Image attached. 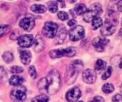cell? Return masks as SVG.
Here are the masks:
<instances>
[{"label":"cell","instance_id":"cell-1","mask_svg":"<svg viewBox=\"0 0 122 102\" xmlns=\"http://www.w3.org/2000/svg\"><path fill=\"white\" fill-rule=\"evenodd\" d=\"M37 87L39 89L46 91L49 94L56 93L61 87V78L59 71L56 70L50 71L46 77H44L39 81Z\"/></svg>","mask_w":122,"mask_h":102},{"label":"cell","instance_id":"cell-2","mask_svg":"<svg viewBox=\"0 0 122 102\" xmlns=\"http://www.w3.org/2000/svg\"><path fill=\"white\" fill-rule=\"evenodd\" d=\"M118 24V15L114 10H109L107 16L106 20L102 26L101 33L103 35L107 36L112 35L115 31L116 27Z\"/></svg>","mask_w":122,"mask_h":102},{"label":"cell","instance_id":"cell-3","mask_svg":"<svg viewBox=\"0 0 122 102\" xmlns=\"http://www.w3.org/2000/svg\"><path fill=\"white\" fill-rule=\"evenodd\" d=\"M83 63L80 60H74L71 62L66 68L65 82L66 84H72L75 82L79 73L82 70Z\"/></svg>","mask_w":122,"mask_h":102},{"label":"cell","instance_id":"cell-4","mask_svg":"<svg viewBox=\"0 0 122 102\" xmlns=\"http://www.w3.org/2000/svg\"><path fill=\"white\" fill-rule=\"evenodd\" d=\"M102 13V7L99 3H94L91 5L89 10L84 14L83 19L87 22L90 23L96 16H99Z\"/></svg>","mask_w":122,"mask_h":102},{"label":"cell","instance_id":"cell-5","mask_svg":"<svg viewBox=\"0 0 122 102\" xmlns=\"http://www.w3.org/2000/svg\"><path fill=\"white\" fill-rule=\"evenodd\" d=\"M76 54V49L74 47L67 48H59L50 51L49 55L51 58H59L64 56L71 58Z\"/></svg>","mask_w":122,"mask_h":102},{"label":"cell","instance_id":"cell-6","mask_svg":"<svg viewBox=\"0 0 122 102\" xmlns=\"http://www.w3.org/2000/svg\"><path fill=\"white\" fill-rule=\"evenodd\" d=\"M10 97L14 102H24L26 98V88L21 85L16 87L11 91Z\"/></svg>","mask_w":122,"mask_h":102},{"label":"cell","instance_id":"cell-7","mask_svg":"<svg viewBox=\"0 0 122 102\" xmlns=\"http://www.w3.org/2000/svg\"><path fill=\"white\" fill-rule=\"evenodd\" d=\"M42 32L43 34L47 38H54L58 32V25L56 23L48 21L45 23L42 29Z\"/></svg>","mask_w":122,"mask_h":102},{"label":"cell","instance_id":"cell-8","mask_svg":"<svg viewBox=\"0 0 122 102\" xmlns=\"http://www.w3.org/2000/svg\"><path fill=\"white\" fill-rule=\"evenodd\" d=\"M84 28L81 26H76L69 32V38L72 41H77L81 40L84 37Z\"/></svg>","mask_w":122,"mask_h":102},{"label":"cell","instance_id":"cell-9","mask_svg":"<svg viewBox=\"0 0 122 102\" xmlns=\"http://www.w3.org/2000/svg\"><path fill=\"white\" fill-rule=\"evenodd\" d=\"M19 26L26 31H30L35 26V18L32 15L24 17L19 22Z\"/></svg>","mask_w":122,"mask_h":102},{"label":"cell","instance_id":"cell-10","mask_svg":"<svg viewBox=\"0 0 122 102\" xmlns=\"http://www.w3.org/2000/svg\"><path fill=\"white\" fill-rule=\"evenodd\" d=\"M109 40L105 38L97 37L92 41V45L98 52H102L104 50L107 45L109 43Z\"/></svg>","mask_w":122,"mask_h":102},{"label":"cell","instance_id":"cell-11","mask_svg":"<svg viewBox=\"0 0 122 102\" xmlns=\"http://www.w3.org/2000/svg\"><path fill=\"white\" fill-rule=\"evenodd\" d=\"M81 96V92L78 87H74L66 94V99L69 102H76Z\"/></svg>","mask_w":122,"mask_h":102},{"label":"cell","instance_id":"cell-12","mask_svg":"<svg viewBox=\"0 0 122 102\" xmlns=\"http://www.w3.org/2000/svg\"><path fill=\"white\" fill-rule=\"evenodd\" d=\"M34 38L32 35L26 34L21 35L18 39V44L21 48H29L34 43Z\"/></svg>","mask_w":122,"mask_h":102},{"label":"cell","instance_id":"cell-13","mask_svg":"<svg viewBox=\"0 0 122 102\" xmlns=\"http://www.w3.org/2000/svg\"><path fill=\"white\" fill-rule=\"evenodd\" d=\"M82 78L84 82L87 84H93L97 80V74L93 70L87 69L84 71Z\"/></svg>","mask_w":122,"mask_h":102},{"label":"cell","instance_id":"cell-14","mask_svg":"<svg viewBox=\"0 0 122 102\" xmlns=\"http://www.w3.org/2000/svg\"><path fill=\"white\" fill-rule=\"evenodd\" d=\"M33 45H34V50L36 53H39V52L43 51V50L44 48V40L41 36L37 35L35 37Z\"/></svg>","mask_w":122,"mask_h":102},{"label":"cell","instance_id":"cell-15","mask_svg":"<svg viewBox=\"0 0 122 102\" xmlns=\"http://www.w3.org/2000/svg\"><path fill=\"white\" fill-rule=\"evenodd\" d=\"M66 36V30L64 27H61L57 32L56 35V38L54 40V43L56 44H60L64 42Z\"/></svg>","mask_w":122,"mask_h":102},{"label":"cell","instance_id":"cell-16","mask_svg":"<svg viewBox=\"0 0 122 102\" xmlns=\"http://www.w3.org/2000/svg\"><path fill=\"white\" fill-rule=\"evenodd\" d=\"M20 59L21 62L27 65L30 63L31 60V53L28 50H21L20 51Z\"/></svg>","mask_w":122,"mask_h":102},{"label":"cell","instance_id":"cell-17","mask_svg":"<svg viewBox=\"0 0 122 102\" xmlns=\"http://www.w3.org/2000/svg\"><path fill=\"white\" fill-rule=\"evenodd\" d=\"M24 82V78H22L21 77L17 76V75H14V76H12V77L10 78V80H9V84H10L11 85L15 86V87H17V86L21 85Z\"/></svg>","mask_w":122,"mask_h":102},{"label":"cell","instance_id":"cell-18","mask_svg":"<svg viewBox=\"0 0 122 102\" xmlns=\"http://www.w3.org/2000/svg\"><path fill=\"white\" fill-rule=\"evenodd\" d=\"M31 10L36 13H43L46 11V8L41 4H34L31 6Z\"/></svg>","mask_w":122,"mask_h":102},{"label":"cell","instance_id":"cell-19","mask_svg":"<svg viewBox=\"0 0 122 102\" xmlns=\"http://www.w3.org/2000/svg\"><path fill=\"white\" fill-rule=\"evenodd\" d=\"M74 11L77 15H81V14H84L87 11V9L85 4H79L75 6Z\"/></svg>","mask_w":122,"mask_h":102},{"label":"cell","instance_id":"cell-20","mask_svg":"<svg viewBox=\"0 0 122 102\" xmlns=\"http://www.w3.org/2000/svg\"><path fill=\"white\" fill-rule=\"evenodd\" d=\"M92 23V28H93L94 30H97L99 27H102L103 26V24H104L102 19L99 16H96L93 19Z\"/></svg>","mask_w":122,"mask_h":102},{"label":"cell","instance_id":"cell-21","mask_svg":"<svg viewBox=\"0 0 122 102\" xmlns=\"http://www.w3.org/2000/svg\"><path fill=\"white\" fill-rule=\"evenodd\" d=\"M106 66H107V64L106 62L102 60H98L95 64V70L97 71V72H101L102 70H104L105 68H106Z\"/></svg>","mask_w":122,"mask_h":102},{"label":"cell","instance_id":"cell-22","mask_svg":"<svg viewBox=\"0 0 122 102\" xmlns=\"http://www.w3.org/2000/svg\"><path fill=\"white\" fill-rule=\"evenodd\" d=\"M102 91L105 93V94H110L112 92H113L114 91V87L113 84H109V83H107L105 84L103 87H102Z\"/></svg>","mask_w":122,"mask_h":102},{"label":"cell","instance_id":"cell-23","mask_svg":"<svg viewBox=\"0 0 122 102\" xmlns=\"http://www.w3.org/2000/svg\"><path fill=\"white\" fill-rule=\"evenodd\" d=\"M49 102V97L44 94L39 95L34 99H32L31 102Z\"/></svg>","mask_w":122,"mask_h":102},{"label":"cell","instance_id":"cell-24","mask_svg":"<svg viewBox=\"0 0 122 102\" xmlns=\"http://www.w3.org/2000/svg\"><path fill=\"white\" fill-rule=\"evenodd\" d=\"M2 58H3V60H4L6 62H7V63H10V62H12L13 60H14V55H13V54H12L11 53H10V52H5V53L3 54Z\"/></svg>","mask_w":122,"mask_h":102},{"label":"cell","instance_id":"cell-25","mask_svg":"<svg viewBox=\"0 0 122 102\" xmlns=\"http://www.w3.org/2000/svg\"><path fill=\"white\" fill-rule=\"evenodd\" d=\"M47 6L49 11H51V13H56L58 10V5L57 3H56L55 1H49Z\"/></svg>","mask_w":122,"mask_h":102},{"label":"cell","instance_id":"cell-26","mask_svg":"<svg viewBox=\"0 0 122 102\" xmlns=\"http://www.w3.org/2000/svg\"><path fill=\"white\" fill-rule=\"evenodd\" d=\"M11 28L10 26L8 25H1V28H0V34H1V37L4 36V35H6L9 31H10Z\"/></svg>","mask_w":122,"mask_h":102},{"label":"cell","instance_id":"cell-27","mask_svg":"<svg viewBox=\"0 0 122 102\" xmlns=\"http://www.w3.org/2000/svg\"><path fill=\"white\" fill-rule=\"evenodd\" d=\"M112 67H109L107 68V71L103 74V75L102 77V80H107L109 77H110V76L112 75Z\"/></svg>","mask_w":122,"mask_h":102},{"label":"cell","instance_id":"cell-28","mask_svg":"<svg viewBox=\"0 0 122 102\" xmlns=\"http://www.w3.org/2000/svg\"><path fill=\"white\" fill-rule=\"evenodd\" d=\"M11 72L13 74H19L24 72V69L19 66H13L11 69Z\"/></svg>","mask_w":122,"mask_h":102},{"label":"cell","instance_id":"cell-29","mask_svg":"<svg viewBox=\"0 0 122 102\" xmlns=\"http://www.w3.org/2000/svg\"><path fill=\"white\" fill-rule=\"evenodd\" d=\"M57 16H58L59 18L61 21H65V20L68 19V18H69L68 13H66L65 11H59L57 13Z\"/></svg>","mask_w":122,"mask_h":102},{"label":"cell","instance_id":"cell-30","mask_svg":"<svg viewBox=\"0 0 122 102\" xmlns=\"http://www.w3.org/2000/svg\"><path fill=\"white\" fill-rule=\"evenodd\" d=\"M29 73L30 75V76L31 77V78L35 79L37 77V74H36V69L34 66H30L29 68Z\"/></svg>","mask_w":122,"mask_h":102},{"label":"cell","instance_id":"cell-31","mask_svg":"<svg viewBox=\"0 0 122 102\" xmlns=\"http://www.w3.org/2000/svg\"><path fill=\"white\" fill-rule=\"evenodd\" d=\"M0 77H1V80L2 81H6L7 79V75L6 71L4 70V68L1 67V72H0Z\"/></svg>","mask_w":122,"mask_h":102},{"label":"cell","instance_id":"cell-32","mask_svg":"<svg viewBox=\"0 0 122 102\" xmlns=\"http://www.w3.org/2000/svg\"><path fill=\"white\" fill-rule=\"evenodd\" d=\"M112 102H122V96L121 94H116L115 96H114V97L112 98Z\"/></svg>","mask_w":122,"mask_h":102},{"label":"cell","instance_id":"cell-33","mask_svg":"<svg viewBox=\"0 0 122 102\" xmlns=\"http://www.w3.org/2000/svg\"><path fill=\"white\" fill-rule=\"evenodd\" d=\"M19 32H17V31H14L11 34V35H10V38L11 39V40H18L19 39Z\"/></svg>","mask_w":122,"mask_h":102},{"label":"cell","instance_id":"cell-34","mask_svg":"<svg viewBox=\"0 0 122 102\" xmlns=\"http://www.w3.org/2000/svg\"><path fill=\"white\" fill-rule=\"evenodd\" d=\"M104 102V99L102 97L97 96V97H95L91 102Z\"/></svg>","mask_w":122,"mask_h":102},{"label":"cell","instance_id":"cell-35","mask_svg":"<svg viewBox=\"0 0 122 102\" xmlns=\"http://www.w3.org/2000/svg\"><path fill=\"white\" fill-rule=\"evenodd\" d=\"M76 21L74 19H71V20H69V22H68V26L72 27V26H74V25H76Z\"/></svg>","mask_w":122,"mask_h":102},{"label":"cell","instance_id":"cell-36","mask_svg":"<svg viewBox=\"0 0 122 102\" xmlns=\"http://www.w3.org/2000/svg\"><path fill=\"white\" fill-rule=\"evenodd\" d=\"M117 9L119 11L122 12V0H120L117 4Z\"/></svg>","mask_w":122,"mask_h":102},{"label":"cell","instance_id":"cell-37","mask_svg":"<svg viewBox=\"0 0 122 102\" xmlns=\"http://www.w3.org/2000/svg\"><path fill=\"white\" fill-rule=\"evenodd\" d=\"M76 0H68V1H69V3H71V4L76 2Z\"/></svg>","mask_w":122,"mask_h":102},{"label":"cell","instance_id":"cell-38","mask_svg":"<svg viewBox=\"0 0 122 102\" xmlns=\"http://www.w3.org/2000/svg\"><path fill=\"white\" fill-rule=\"evenodd\" d=\"M119 67L122 68V58L121 59V61H120V64H119Z\"/></svg>","mask_w":122,"mask_h":102},{"label":"cell","instance_id":"cell-39","mask_svg":"<svg viewBox=\"0 0 122 102\" xmlns=\"http://www.w3.org/2000/svg\"><path fill=\"white\" fill-rule=\"evenodd\" d=\"M57 1H58L60 4H62V3L64 4V0H57Z\"/></svg>","mask_w":122,"mask_h":102},{"label":"cell","instance_id":"cell-40","mask_svg":"<svg viewBox=\"0 0 122 102\" xmlns=\"http://www.w3.org/2000/svg\"><path fill=\"white\" fill-rule=\"evenodd\" d=\"M119 35H121L122 37V28H121V30H120V31H119Z\"/></svg>","mask_w":122,"mask_h":102},{"label":"cell","instance_id":"cell-41","mask_svg":"<svg viewBox=\"0 0 122 102\" xmlns=\"http://www.w3.org/2000/svg\"><path fill=\"white\" fill-rule=\"evenodd\" d=\"M83 102L82 101H79V102Z\"/></svg>","mask_w":122,"mask_h":102},{"label":"cell","instance_id":"cell-42","mask_svg":"<svg viewBox=\"0 0 122 102\" xmlns=\"http://www.w3.org/2000/svg\"><path fill=\"white\" fill-rule=\"evenodd\" d=\"M36 1H39V0H36Z\"/></svg>","mask_w":122,"mask_h":102}]
</instances>
